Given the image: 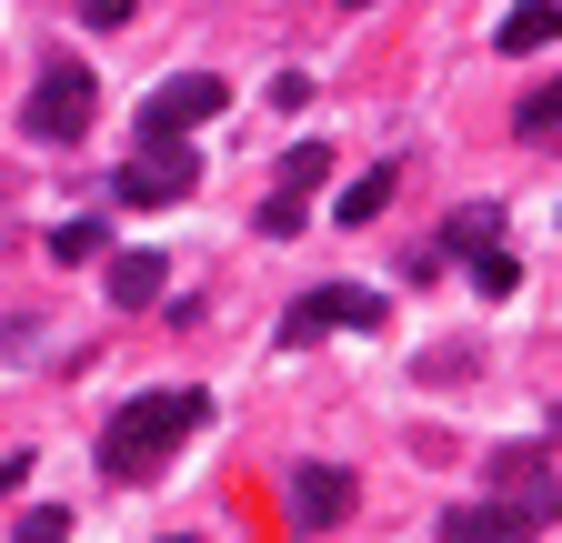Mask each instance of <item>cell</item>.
Here are the masks:
<instances>
[{
    "instance_id": "obj_2",
    "label": "cell",
    "mask_w": 562,
    "mask_h": 543,
    "mask_svg": "<svg viewBox=\"0 0 562 543\" xmlns=\"http://www.w3.org/2000/svg\"><path fill=\"white\" fill-rule=\"evenodd\" d=\"M91 111H101L91 60H50V71L31 81V101H21V131H31V142H81Z\"/></svg>"
},
{
    "instance_id": "obj_1",
    "label": "cell",
    "mask_w": 562,
    "mask_h": 543,
    "mask_svg": "<svg viewBox=\"0 0 562 543\" xmlns=\"http://www.w3.org/2000/svg\"><path fill=\"white\" fill-rule=\"evenodd\" d=\"M211 423V392H140L131 402V413H111V433H101V473H111V484H151V473L191 443Z\"/></svg>"
},
{
    "instance_id": "obj_20",
    "label": "cell",
    "mask_w": 562,
    "mask_h": 543,
    "mask_svg": "<svg viewBox=\"0 0 562 543\" xmlns=\"http://www.w3.org/2000/svg\"><path fill=\"white\" fill-rule=\"evenodd\" d=\"M341 11H372V0H341Z\"/></svg>"
},
{
    "instance_id": "obj_19",
    "label": "cell",
    "mask_w": 562,
    "mask_h": 543,
    "mask_svg": "<svg viewBox=\"0 0 562 543\" xmlns=\"http://www.w3.org/2000/svg\"><path fill=\"white\" fill-rule=\"evenodd\" d=\"M21 473H31L21 453H11V463H0V503H11V494H21Z\"/></svg>"
},
{
    "instance_id": "obj_13",
    "label": "cell",
    "mask_w": 562,
    "mask_h": 543,
    "mask_svg": "<svg viewBox=\"0 0 562 543\" xmlns=\"http://www.w3.org/2000/svg\"><path fill=\"white\" fill-rule=\"evenodd\" d=\"M442 242L472 262V252H492V242H503V212H492V201H472V212H452V232H442Z\"/></svg>"
},
{
    "instance_id": "obj_17",
    "label": "cell",
    "mask_w": 562,
    "mask_h": 543,
    "mask_svg": "<svg viewBox=\"0 0 562 543\" xmlns=\"http://www.w3.org/2000/svg\"><path fill=\"white\" fill-rule=\"evenodd\" d=\"M60 533H70V513H60V503H41V513H21V543H60Z\"/></svg>"
},
{
    "instance_id": "obj_18",
    "label": "cell",
    "mask_w": 562,
    "mask_h": 543,
    "mask_svg": "<svg viewBox=\"0 0 562 543\" xmlns=\"http://www.w3.org/2000/svg\"><path fill=\"white\" fill-rule=\"evenodd\" d=\"M81 21H91V31H121V21H131V0H81Z\"/></svg>"
},
{
    "instance_id": "obj_8",
    "label": "cell",
    "mask_w": 562,
    "mask_h": 543,
    "mask_svg": "<svg viewBox=\"0 0 562 543\" xmlns=\"http://www.w3.org/2000/svg\"><path fill=\"white\" fill-rule=\"evenodd\" d=\"M101 282H111L121 312H140V302H161V292H171V262H161V252H111Z\"/></svg>"
},
{
    "instance_id": "obj_14",
    "label": "cell",
    "mask_w": 562,
    "mask_h": 543,
    "mask_svg": "<svg viewBox=\"0 0 562 543\" xmlns=\"http://www.w3.org/2000/svg\"><path fill=\"white\" fill-rule=\"evenodd\" d=\"M322 171H331V152H322V142H302L292 162H281V201H312V191H322Z\"/></svg>"
},
{
    "instance_id": "obj_3",
    "label": "cell",
    "mask_w": 562,
    "mask_h": 543,
    "mask_svg": "<svg viewBox=\"0 0 562 543\" xmlns=\"http://www.w3.org/2000/svg\"><path fill=\"white\" fill-rule=\"evenodd\" d=\"M322 332H382V292H362V282H322L312 302L281 312V353H312Z\"/></svg>"
},
{
    "instance_id": "obj_6",
    "label": "cell",
    "mask_w": 562,
    "mask_h": 543,
    "mask_svg": "<svg viewBox=\"0 0 562 543\" xmlns=\"http://www.w3.org/2000/svg\"><path fill=\"white\" fill-rule=\"evenodd\" d=\"M492 503L522 513V523H552V513H562V484H552L542 453H492Z\"/></svg>"
},
{
    "instance_id": "obj_5",
    "label": "cell",
    "mask_w": 562,
    "mask_h": 543,
    "mask_svg": "<svg viewBox=\"0 0 562 543\" xmlns=\"http://www.w3.org/2000/svg\"><path fill=\"white\" fill-rule=\"evenodd\" d=\"M191 181H201L191 142H131V162H121V201L131 212H161V201H181Z\"/></svg>"
},
{
    "instance_id": "obj_12",
    "label": "cell",
    "mask_w": 562,
    "mask_h": 543,
    "mask_svg": "<svg viewBox=\"0 0 562 543\" xmlns=\"http://www.w3.org/2000/svg\"><path fill=\"white\" fill-rule=\"evenodd\" d=\"M382 201H392V171H362V181H341V201H331V222H351V232H372V222H382Z\"/></svg>"
},
{
    "instance_id": "obj_7",
    "label": "cell",
    "mask_w": 562,
    "mask_h": 543,
    "mask_svg": "<svg viewBox=\"0 0 562 543\" xmlns=\"http://www.w3.org/2000/svg\"><path fill=\"white\" fill-rule=\"evenodd\" d=\"M351 503H362V484H351L341 463H292V523H302V533L351 523Z\"/></svg>"
},
{
    "instance_id": "obj_4",
    "label": "cell",
    "mask_w": 562,
    "mask_h": 543,
    "mask_svg": "<svg viewBox=\"0 0 562 543\" xmlns=\"http://www.w3.org/2000/svg\"><path fill=\"white\" fill-rule=\"evenodd\" d=\"M222 71H171L151 101H140V142H181V131H201V121H222Z\"/></svg>"
},
{
    "instance_id": "obj_21",
    "label": "cell",
    "mask_w": 562,
    "mask_h": 543,
    "mask_svg": "<svg viewBox=\"0 0 562 543\" xmlns=\"http://www.w3.org/2000/svg\"><path fill=\"white\" fill-rule=\"evenodd\" d=\"M161 543H191V533H161Z\"/></svg>"
},
{
    "instance_id": "obj_11",
    "label": "cell",
    "mask_w": 562,
    "mask_h": 543,
    "mask_svg": "<svg viewBox=\"0 0 562 543\" xmlns=\"http://www.w3.org/2000/svg\"><path fill=\"white\" fill-rule=\"evenodd\" d=\"M513 131L532 152H562V81H542V91H522V111H513Z\"/></svg>"
},
{
    "instance_id": "obj_10",
    "label": "cell",
    "mask_w": 562,
    "mask_h": 543,
    "mask_svg": "<svg viewBox=\"0 0 562 543\" xmlns=\"http://www.w3.org/2000/svg\"><path fill=\"white\" fill-rule=\"evenodd\" d=\"M492 41H503V51H552L562 41V0H522V11H503Z\"/></svg>"
},
{
    "instance_id": "obj_9",
    "label": "cell",
    "mask_w": 562,
    "mask_h": 543,
    "mask_svg": "<svg viewBox=\"0 0 562 543\" xmlns=\"http://www.w3.org/2000/svg\"><path fill=\"white\" fill-rule=\"evenodd\" d=\"M442 543H532V523L503 513V503H452L442 513Z\"/></svg>"
},
{
    "instance_id": "obj_16",
    "label": "cell",
    "mask_w": 562,
    "mask_h": 543,
    "mask_svg": "<svg viewBox=\"0 0 562 543\" xmlns=\"http://www.w3.org/2000/svg\"><path fill=\"white\" fill-rule=\"evenodd\" d=\"M513 282H522V262H513L503 242H492V252H472V292H492V302H503Z\"/></svg>"
},
{
    "instance_id": "obj_15",
    "label": "cell",
    "mask_w": 562,
    "mask_h": 543,
    "mask_svg": "<svg viewBox=\"0 0 562 543\" xmlns=\"http://www.w3.org/2000/svg\"><path fill=\"white\" fill-rule=\"evenodd\" d=\"M101 252H111L101 222H60V232H50V262H101Z\"/></svg>"
}]
</instances>
